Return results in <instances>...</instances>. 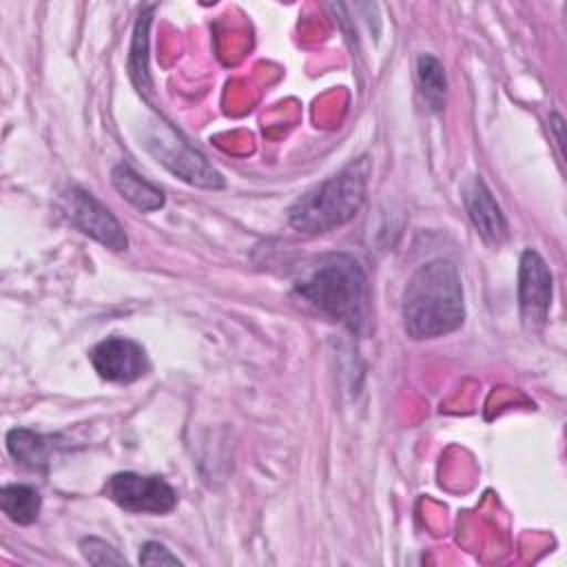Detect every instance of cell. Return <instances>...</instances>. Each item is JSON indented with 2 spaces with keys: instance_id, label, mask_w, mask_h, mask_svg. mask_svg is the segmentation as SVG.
Here are the masks:
<instances>
[{
  "instance_id": "cell-8",
  "label": "cell",
  "mask_w": 567,
  "mask_h": 567,
  "mask_svg": "<svg viewBox=\"0 0 567 567\" xmlns=\"http://www.w3.org/2000/svg\"><path fill=\"white\" fill-rule=\"evenodd\" d=\"M95 372L111 383H133L148 372L146 350L128 337H106L89 352Z\"/></svg>"
},
{
  "instance_id": "cell-12",
  "label": "cell",
  "mask_w": 567,
  "mask_h": 567,
  "mask_svg": "<svg viewBox=\"0 0 567 567\" xmlns=\"http://www.w3.org/2000/svg\"><path fill=\"white\" fill-rule=\"evenodd\" d=\"M0 507L9 520L18 525H31L42 507V498L31 485H4L0 489Z\"/></svg>"
},
{
  "instance_id": "cell-13",
  "label": "cell",
  "mask_w": 567,
  "mask_h": 567,
  "mask_svg": "<svg viewBox=\"0 0 567 567\" xmlns=\"http://www.w3.org/2000/svg\"><path fill=\"white\" fill-rule=\"evenodd\" d=\"M416 80H419V89L425 104L434 113H441L445 109V95H447V78L441 60L427 53L421 55L416 60Z\"/></svg>"
},
{
  "instance_id": "cell-11",
  "label": "cell",
  "mask_w": 567,
  "mask_h": 567,
  "mask_svg": "<svg viewBox=\"0 0 567 567\" xmlns=\"http://www.w3.org/2000/svg\"><path fill=\"white\" fill-rule=\"evenodd\" d=\"M111 182L113 188L142 213H153L164 206L162 188L140 177L128 164H115L111 171Z\"/></svg>"
},
{
  "instance_id": "cell-3",
  "label": "cell",
  "mask_w": 567,
  "mask_h": 567,
  "mask_svg": "<svg viewBox=\"0 0 567 567\" xmlns=\"http://www.w3.org/2000/svg\"><path fill=\"white\" fill-rule=\"evenodd\" d=\"M370 171V157L363 155L350 162L337 175L306 190L288 208L290 226L299 233L319 235L350 221L365 199Z\"/></svg>"
},
{
  "instance_id": "cell-14",
  "label": "cell",
  "mask_w": 567,
  "mask_h": 567,
  "mask_svg": "<svg viewBox=\"0 0 567 567\" xmlns=\"http://www.w3.org/2000/svg\"><path fill=\"white\" fill-rule=\"evenodd\" d=\"M155 7H146L137 22H135V31H133V44H131V55H128V73L131 80L135 82V86L140 91L151 86V75H148V24H151V11Z\"/></svg>"
},
{
  "instance_id": "cell-5",
  "label": "cell",
  "mask_w": 567,
  "mask_h": 567,
  "mask_svg": "<svg viewBox=\"0 0 567 567\" xmlns=\"http://www.w3.org/2000/svg\"><path fill=\"white\" fill-rule=\"evenodd\" d=\"M102 492L117 507L133 514H168L177 505L175 489L162 476L120 472L104 483Z\"/></svg>"
},
{
  "instance_id": "cell-4",
  "label": "cell",
  "mask_w": 567,
  "mask_h": 567,
  "mask_svg": "<svg viewBox=\"0 0 567 567\" xmlns=\"http://www.w3.org/2000/svg\"><path fill=\"white\" fill-rule=\"evenodd\" d=\"M146 148L162 162L173 175L199 188H224V177L208 164V159L193 148L175 128L166 122L151 124L146 133Z\"/></svg>"
},
{
  "instance_id": "cell-7",
  "label": "cell",
  "mask_w": 567,
  "mask_h": 567,
  "mask_svg": "<svg viewBox=\"0 0 567 567\" xmlns=\"http://www.w3.org/2000/svg\"><path fill=\"white\" fill-rule=\"evenodd\" d=\"M551 292L554 284L547 261L538 250L527 248L518 264V308L520 319L529 330H536L547 321Z\"/></svg>"
},
{
  "instance_id": "cell-10",
  "label": "cell",
  "mask_w": 567,
  "mask_h": 567,
  "mask_svg": "<svg viewBox=\"0 0 567 567\" xmlns=\"http://www.w3.org/2000/svg\"><path fill=\"white\" fill-rule=\"evenodd\" d=\"M64 447L62 436L38 434L27 427H13L7 434V450L11 458L29 470H47L51 458Z\"/></svg>"
},
{
  "instance_id": "cell-1",
  "label": "cell",
  "mask_w": 567,
  "mask_h": 567,
  "mask_svg": "<svg viewBox=\"0 0 567 567\" xmlns=\"http://www.w3.org/2000/svg\"><path fill=\"white\" fill-rule=\"evenodd\" d=\"M401 317L412 339H436L458 330L465 319L458 268L450 259L419 266L403 290Z\"/></svg>"
},
{
  "instance_id": "cell-6",
  "label": "cell",
  "mask_w": 567,
  "mask_h": 567,
  "mask_svg": "<svg viewBox=\"0 0 567 567\" xmlns=\"http://www.w3.org/2000/svg\"><path fill=\"white\" fill-rule=\"evenodd\" d=\"M64 210L71 224L111 250H126L128 239L117 217L89 190L71 188L64 195Z\"/></svg>"
},
{
  "instance_id": "cell-16",
  "label": "cell",
  "mask_w": 567,
  "mask_h": 567,
  "mask_svg": "<svg viewBox=\"0 0 567 567\" xmlns=\"http://www.w3.org/2000/svg\"><path fill=\"white\" fill-rule=\"evenodd\" d=\"M140 563L142 565H182V560L171 554L162 543L157 540H148L142 545V551H140Z\"/></svg>"
},
{
  "instance_id": "cell-9",
  "label": "cell",
  "mask_w": 567,
  "mask_h": 567,
  "mask_svg": "<svg viewBox=\"0 0 567 567\" xmlns=\"http://www.w3.org/2000/svg\"><path fill=\"white\" fill-rule=\"evenodd\" d=\"M463 204H465L467 217L472 219L474 228L481 233V237L487 244L498 246V244H503L507 239L509 228H507L505 213L498 206V202L494 199V195L487 188V184L478 175H474L463 186Z\"/></svg>"
},
{
  "instance_id": "cell-15",
  "label": "cell",
  "mask_w": 567,
  "mask_h": 567,
  "mask_svg": "<svg viewBox=\"0 0 567 567\" xmlns=\"http://www.w3.org/2000/svg\"><path fill=\"white\" fill-rule=\"evenodd\" d=\"M80 549H82L84 558H86L91 565H124V563H126V558H124L122 554H117L106 540L95 538V536L82 538Z\"/></svg>"
},
{
  "instance_id": "cell-2",
  "label": "cell",
  "mask_w": 567,
  "mask_h": 567,
  "mask_svg": "<svg viewBox=\"0 0 567 567\" xmlns=\"http://www.w3.org/2000/svg\"><path fill=\"white\" fill-rule=\"evenodd\" d=\"M295 295L321 315L359 332L368 315V277L363 266L348 252L319 259L297 284Z\"/></svg>"
}]
</instances>
